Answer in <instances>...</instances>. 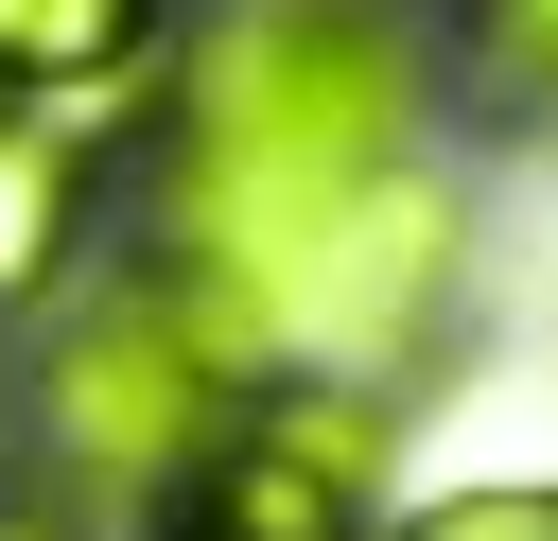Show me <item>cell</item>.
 <instances>
[{
	"label": "cell",
	"mask_w": 558,
	"mask_h": 541,
	"mask_svg": "<svg viewBox=\"0 0 558 541\" xmlns=\"http://www.w3.org/2000/svg\"><path fill=\"white\" fill-rule=\"evenodd\" d=\"M157 70V0H0V105H105Z\"/></svg>",
	"instance_id": "5b68a950"
},
{
	"label": "cell",
	"mask_w": 558,
	"mask_h": 541,
	"mask_svg": "<svg viewBox=\"0 0 558 541\" xmlns=\"http://www.w3.org/2000/svg\"><path fill=\"white\" fill-rule=\"evenodd\" d=\"M401 541H558V489H453V506H418Z\"/></svg>",
	"instance_id": "8992f818"
},
{
	"label": "cell",
	"mask_w": 558,
	"mask_h": 541,
	"mask_svg": "<svg viewBox=\"0 0 558 541\" xmlns=\"http://www.w3.org/2000/svg\"><path fill=\"white\" fill-rule=\"evenodd\" d=\"M366 489H384V401L366 384H262L192 454L157 541H366Z\"/></svg>",
	"instance_id": "3957f363"
},
{
	"label": "cell",
	"mask_w": 558,
	"mask_h": 541,
	"mask_svg": "<svg viewBox=\"0 0 558 541\" xmlns=\"http://www.w3.org/2000/svg\"><path fill=\"white\" fill-rule=\"evenodd\" d=\"M87 244V122L70 105H0V314L35 279H70Z\"/></svg>",
	"instance_id": "277c9868"
},
{
	"label": "cell",
	"mask_w": 558,
	"mask_h": 541,
	"mask_svg": "<svg viewBox=\"0 0 558 541\" xmlns=\"http://www.w3.org/2000/svg\"><path fill=\"white\" fill-rule=\"evenodd\" d=\"M471 17H488V35L523 52V70H558V0H471Z\"/></svg>",
	"instance_id": "52a82bcc"
},
{
	"label": "cell",
	"mask_w": 558,
	"mask_h": 541,
	"mask_svg": "<svg viewBox=\"0 0 558 541\" xmlns=\"http://www.w3.org/2000/svg\"><path fill=\"white\" fill-rule=\"evenodd\" d=\"M262 384H244V349L174 297V279H122L105 314H70V349H52V454L87 471V489H192V454L244 419Z\"/></svg>",
	"instance_id": "7a4b0ae2"
},
{
	"label": "cell",
	"mask_w": 558,
	"mask_h": 541,
	"mask_svg": "<svg viewBox=\"0 0 558 541\" xmlns=\"http://www.w3.org/2000/svg\"><path fill=\"white\" fill-rule=\"evenodd\" d=\"M418 122V35L401 0H227L174 70L157 140V279L227 332L314 227H349L401 175Z\"/></svg>",
	"instance_id": "6da1fadb"
}]
</instances>
